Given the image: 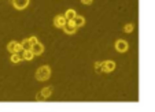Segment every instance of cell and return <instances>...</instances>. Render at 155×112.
<instances>
[{
	"label": "cell",
	"instance_id": "30bf717a",
	"mask_svg": "<svg viewBox=\"0 0 155 112\" xmlns=\"http://www.w3.org/2000/svg\"><path fill=\"white\" fill-rule=\"evenodd\" d=\"M22 56H24V60H28V62H30V60L35 59V52H33L32 49H25L24 53H22Z\"/></svg>",
	"mask_w": 155,
	"mask_h": 112
},
{
	"label": "cell",
	"instance_id": "ba28073f",
	"mask_svg": "<svg viewBox=\"0 0 155 112\" xmlns=\"http://www.w3.org/2000/svg\"><path fill=\"white\" fill-rule=\"evenodd\" d=\"M30 0H12V6L17 10H25L28 6H29Z\"/></svg>",
	"mask_w": 155,
	"mask_h": 112
},
{
	"label": "cell",
	"instance_id": "8fae6325",
	"mask_svg": "<svg viewBox=\"0 0 155 112\" xmlns=\"http://www.w3.org/2000/svg\"><path fill=\"white\" fill-rule=\"evenodd\" d=\"M10 60H11V63H19V62H22L24 60V56L21 55L19 52H15V53H11V58H10Z\"/></svg>",
	"mask_w": 155,
	"mask_h": 112
},
{
	"label": "cell",
	"instance_id": "277c9868",
	"mask_svg": "<svg viewBox=\"0 0 155 112\" xmlns=\"http://www.w3.org/2000/svg\"><path fill=\"white\" fill-rule=\"evenodd\" d=\"M66 23H68V19H66V17L63 15H56L55 18H54V26L58 27V29H63L64 26H66Z\"/></svg>",
	"mask_w": 155,
	"mask_h": 112
},
{
	"label": "cell",
	"instance_id": "4fadbf2b",
	"mask_svg": "<svg viewBox=\"0 0 155 112\" xmlns=\"http://www.w3.org/2000/svg\"><path fill=\"white\" fill-rule=\"evenodd\" d=\"M64 17H66V19H68V21H73L74 18L77 17V12L74 11L73 8H69L68 11L64 12Z\"/></svg>",
	"mask_w": 155,
	"mask_h": 112
},
{
	"label": "cell",
	"instance_id": "3957f363",
	"mask_svg": "<svg viewBox=\"0 0 155 112\" xmlns=\"http://www.w3.org/2000/svg\"><path fill=\"white\" fill-rule=\"evenodd\" d=\"M114 48H115V51H117V52L125 53L126 51L129 49V44H128V41H125V40L120 39V40H117V41L114 42Z\"/></svg>",
	"mask_w": 155,
	"mask_h": 112
},
{
	"label": "cell",
	"instance_id": "5bb4252c",
	"mask_svg": "<svg viewBox=\"0 0 155 112\" xmlns=\"http://www.w3.org/2000/svg\"><path fill=\"white\" fill-rule=\"evenodd\" d=\"M21 44H22V48H24V51H25V49H32V47H33L32 42L29 41V39H25L24 41L21 42Z\"/></svg>",
	"mask_w": 155,
	"mask_h": 112
},
{
	"label": "cell",
	"instance_id": "2e32d148",
	"mask_svg": "<svg viewBox=\"0 0 155 112\" xmlns=\"http://www.w3.org/2000/svg\"><path fill=\"white\" fill-rule=\"evenodd\" d=\"M94 67H95V71H96V73H103V70H102V63L96 62Z\"/></svg>",
	"mask_w": 155,
	"mask_h": 112
},
{
	"label": "cell",
	"instance_id": "7a4b0ae2",
	"mask_svg": "<svg viewBox=\"0 0 155 112\" xmlns=\"http://www.w3.org/2000/svg\"><path fill=\"white\" fill-rule=\"evenodd\" d=\"M52 95V86H47V88H43L36 96V100L37 101H44L45 98H48Z\"/></svg>",
	"mask_w": 155,
	"mask_h": 112
},
{
	"label": "cell",
	"instance_id": "7c38bea8",
	"mask_svg": "<svg viewBox=\"0 0 155 112\" xmlns=\"http://www.w3.org/2000/svg\"><path fill=\"white\" fill-rule=\"evenodd\" d=\"M73 21H74V23H76L77 27H82L85 25V18L82 17V15H77Z\"/></svg>",
	"mask_w": 155,
	"mask_h": 112
},
{
	"label": "cell",
	"instance_id": "ac0fdd59",
	"mask_svg": "<svg viewBox=\"0 0 155 112\" xmlns=\"http://www.w3.org/2000/svg\"><path fill=\"white\" fill-rule=\"evenodd\" d=\"M81 3L85 4V6H89V4L94 3V0H81Z\"/></svg>",
	"mask_w": 155,
	"mask_h": 112
},
{
	"label": "cell",
	"instance_id": "9c48e42d",
	"mask_svg": "<svg viewBox=\"0 0 155 112\" xmlns=\"http://www.w3.org/2000/svg\"><path fill=\"white\" fill-rule=\"evenodd\" d=\"M44 49H45V48H44V45L41 44V42H36V44L32 47V51L35 52V55H36V56L41 55V53L44 52Z\"/></svg>",
	"mask_w": 155,
	"mask_h": 112
},
{
	"label": "cell",
	"instance_id": "8992f818",
	"mask_svg": "<svg viewBox=\"0 0 155 112\" xmlns=\"http://www.w3.org/2000/svg\"><path fill=\"white\" fill-rule=\"evenodd\" d=\"M102 70L103 73H113V71L115 70V62H113V60H104V62H102Z\"/></svg>",
	"mask_w": 155,
	"mask_h": 112
},
{
	"label": "cell",
	"instance_id": "6da1fadb",
	"mask_svg": "<svg viewBox=\"0 0 155 112\" xmlns=\"http://www.w3.org/2000/svg\"><path fill=\"white\" fill-rule=\"evenodd\" d=\"M51 77V68L50 66H41V67L37 68V71H36V79L37 81H47L50 79Z\"/></svg>",
	"mask_w": 155,
	"mask_h": 112
},
{
	"label": "cell",
	"instance_id": "e0dca14e",
	"mask_svg": "<svg viewBox=\"0 0 155 112\" xmlns=\"http://www.w3.org/2000/svg\"><path fill=\"white\" fill-rule=\"evenodd\" d=\"M29 41L32 42V45H35L36 42H38V40H37V37H36V36H32V37H29Z\"/></svg>",
	"mask_w": 155,
	"mask_h": 112
},
{
	"label": "cell",
	"instance_id": "9a60e30c",
	"mask_svg": "<svg viewBox=\"0 0 155 112\" xmlns=\"http://www.w3.org/2000/svg\"><path fill=\"white\" fill-rule=\"evenodd\" d=\"M135 30V25L133 23H126L125 26H124V32L125 33H132Z\"/></svg>",
	"mask_w": 155,
	"mask_h": 112
},
{
	"label": "cell",
	"instance_id": "52a82bcc",
	"mask_svg": "<svg viewBox=\"0 0 155 112\" xmlns=\"http://www.w3.org/2000/svg\"><path fill=\"white\" fill-rule=\"evenodd\" d=\"M77 29L78 27L76 26V23H74V21H68V23H66V26L63 27V32L66 33V34H74V33L77 32Z\"/></svg>",
	"mask_w": 155,
	"mask_h": 112
},
{
	"label": "cell",
	"instance_id": "5b68a950",
	"mask_svg": "<svg viewBox=\"0 0 155 112\" xmlns=\"http://www.w3.org/2000/svg\"><path fill=\"white\" fill-rule=\"evenodd\" d=\"M7 51H8L10 53H15V52H21V51H24V48H22V44L18 41H10L8 44H7Z\"/></svg>",
	"mask_w": 155,
	"mask_h": 112
}]
</instances>
